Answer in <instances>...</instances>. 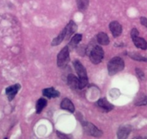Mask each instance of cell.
<instances>
[{"label": "cell", "instance_id": "6da1fadb", "mask_svg": "<svg viewBox=\"0 0 147 139\" xmlns=\"http://www.w3.org/2000/svg\"><path fill=\"white\" fill-rule=\"evenodd\" d=\"M74 67L78 75L79 78V89H83L88 84V77L86 68L82 62L79 60H76L74 62Z\"/></svg>", "mask_w": 147, "mask_h": 139}, {"label": "cell", "instance_id": "7a4b0ae2", "mask_svg": "<svg viewBox=\"0 0 147 139\" xmlns=\"http://www.w3.org/2000/svg\"><path fill=\"white\" fill-rule=\"evenodd\" d=\"M125 67V62L122 58L115 57L112 58L107 63V71L110 76L120 73Z\"/></svg>", "mask_w": 147, "mask_h": 139}, {"label": "cell", "instance_id": "3957f363", "mask_svg": "<svg viewBox=\"0 0 147 139\" xmlns=\"http://www.w3.org/2000/svg\"><path fill=\"white\" fill-rule=\"evenodd\" d=\"M88 53L90 61L94 65L100 64L104 58V50L101 46L97 45L92 46Z\"/></svg>", "mask_w": 147, "mask_h": 139}, {"label": "cell", "instance_id": "277c9868", "mask_svg": "<svg viewBox=\"0 0 147 139\" xmlns=\"http://www.w3.org/2000/svg\"><path fill=\"white\" fill-rule=\"evenodd\" d=\"M69 48L68 46H64L57 55V65L59 67H64L70 61Z\"/></svg>", "mask_w": 147, "mask_h": 139}, {"label": "cell", "instance_id": "5b68a950", "mask_svg": "<svg viewBox=\"0 0 147 139\" xmlns=\"http://www.w3.org/2000/svg\"><path fill=\"white\" fill-rule=\"evenodd\" d=\"M82 125L83 129H84L85 133H87L89 136H94L96 138H100L103 135L102 131L99 130L92 123L87 121H82Z\"/></svg>", "mask_w": 147, "mask_h": 139}, {"label": "cell", "instance_id": "8992f818", "mask_svg": "<svg viewBox=\"0 0 147 139\" xmlns=\"http://www.w3.org/2000/svg\"><path fill=\"white\" fill-rule=\"evenodd\" d=\"M110 31L114 38L119 37L123 32V27L118 21H112L109 25Z\"/></svg>", "mask_w": 147, "mask_h": 139}, {"label": "cell", "instance_id": "52a82bcc", "mask_svg": "<svg viewBox=\"0 0 147 139\" xmlns=\"http://www.w3.org/2000/svg\"><path fill=\"white\" fill-rule=\"evenodd\" d=\"M20 89V84L17 83V84L9 86V87H7L5 89V93H6L7 96L8 98V100H9V102L13 100L14 98L15 97V96H16L17 93H18V91H19V90Z\"/></svg>", "mask_w": 147, "mask_h": 139}, {"label": "cell", "instance_id": "ba28073f", "mask_svg": "<svg viewBox=\"0 0 147 139\" xmlns=\"http://www.w3.org/2000/svg\"><path fill=\"white\" fill-rule=\"evenodd\" d=\"M97 105L106 112H108L114 109V106L111 104L105 98H102L99 99L97 102Z\"/></svg>", "mask_w": 147, "mask_h": 139}, {"label": "cell", "instance_id": "9c48e42d", "mask_svg": "<svg viewBox=\"0 0 147 139\" xmlns=\"http://www.w3.org/2000/svg\"><path fill=\"white\" fill-rule=\"evenodd\" d=\"M65 30H66V40H69L71 35H73L74 33L77 31V25L75 23V22L73 20L69 21V23L66 25L65 27Z\"/></svg>", "mask_w": 147, "mask_h": 139}, {"label": "cell", "instance_id": "30bf717a", "mask_svg": "<svg viewBox=\"0 0 147 139\" xmlns=\"http://www.w3.org/2000/svg\"><path fill=\"white\" fill-rule=\"evenodd\" d=\"M61 108L62 110L70 112L71 113H74L75 111V107L74 105V104L68 98H64L61 101Z\"/></svg>", "mask_w": 147, "mask_h": 139}, {"label": "cell", "instance_id": "8fae6325", "mask_svg": "<svg viewBox=\"0 0 147 139\" xmlns=\"http://www.w3.org/2000/svg\"><path fill=\"white\" fill-rule=\"evenodd\" d=\"M131 132V125H123L119 127L118 130V138L119 139H125L128 138L130 133Z\"/></svg>", "mask_w": 147, "mask_h": 139}, {"label": "cell", "instance_id": "7c38bea8", "mask_svg": "<svg viewBox=\"0 0 147 139\" xmlns=\"http://www.w3.org/2000/svg\"><path fill=\"white\" fill-rule=\"evenodd\" d=\"M134 42V45L138 49H141L142 50H146L147 49V42L143 38L139 37L138 36H134L131 38Z\"/></svg>", "mask_w": 147, "mask_h": 139}, {"label": "cell", "instance_id": "4fadbf2b", "mask_svg": "<svg viewBox=\"0 0 147 139\" xmlns=\"http://www.w3.org/2000/svg\"><path fill=\"white\" fill-rule=\"evenodd\" d=\"M67 84L73 90L79 89V78L73 74H69L67 77Z\"/></svg>", "mask_w": 147, "mask_h": 139}, {"label": "cell", "instance_id": "5bb4252c", "mask_svg": "<svg viewBox=\"0 0 147 139\" xmlns=\"http://www.w3.org/2000/svg\"><path fill=\"white\" fill-rule=\"evenodd\" d=\"M82 34H75V35L71 38L69 44L67 45L69 48V50H73L74 49L77 48L79 44H80V42L82 41Z\"/></svg>", "mask_w": 147, "mask_h": 139}, {"label": "cell", "instance_id": "9a60e30c", "mask_svg": "<svg viewBox=\"0 0 147 139\" xmlns=\"http://www.w3.org/2000/svg\"><path fill=\"white\" fill-rule=\"evenodd\" d=\"M43 95L45 97H47L49 99H52V98L59 97L60 96V92L59 91L56 90L54 88H48L43 90Z\"/></svg>", "mask_w": 147, "mask_h": 139}, {"label": "cell", "instance_id": "2e32d148", "mask_svg": "<svg viewBox=\"0 0 147 139\" xmlns=\"http://www.w3.org/2000/svg\"><path fill=\"white\" fill-rule=\"evenodd\" d=\"M97 41L102 46H107L110 44V39L107 34L104 32H100L97 35Z\"/></svg>", "mask_w": 147, "mask_h": 139}, {"label": "cell", "instance_id": "e0dca14e", "mask_svg": "<svg viewBox=\"0 0 147 139\" xmlns=\"http://www.w3.org/2000/svg\"><path fill=\"white\" fill-rule=\"evenodd\" d=\"M66 30H65V28H63V29L61 31L60 33H59L56 38H54L53 40L52 41L51 46H55L60 44L64 39H66Z\"/></svg>", "mask_w": 147, "mask_h": 139}, {"label": "cell", "instance_id": "ac0fdd59", "mask_svg": "<svg viewBox=\"0 0 147 139\" xmlns=\"http://www.w3.org/2000/svg\"><path fill=\"white\" fill-rule=\"evenodd\" d=\"M47 106V100L43 98H40L38 100L35 105V110H36L37 114H40L43 111V109Z\"/></svg>", "mask_w": 147, "mask_h": 139}, {"label": "cell", "instance_id": "d6986e66", "mask_svg": "<svg viewBox=\"0 0 147 139\" xmlns=\"http://www.w3.org/2000/svg\"><path fill=\"white\" fill-rule=\"evenodd\" d=\"M90 0H77V7L81 12H84L88 8Z\"/></svg>", "mask_w": 147, "mask_h": 139}, {"label": "cell", "instance_id": "ffe728a7", "mask_svg": "<svg viewBox=\"0 0 147 139\" xmlns=\"http://www.w3.org/2000/svg\"><path fill=\"white\" fill-rule=\"evenodd\" d=\"M135 105L136 106H144L147 104V96L144 94H140L137 96V98L136 99Z\"/></svg>", "mask_w": 147, "mask_h": 139}, {"label": "cell", "instance_id": "44dd1931", "mask_svg": "<svg viewBox=\"0 0 147 139\" xmlns=\"http://www.w3.org/2000/svg\"><path fill=\"white\" fill-rule=\"evenodd\" d=\"M128 56L134 60L139 61V62H147V57H145L135 53V52H131L128 54Z\"/></svg>", "mask_w": 147, "mask_h": 139}, {"label": "cell", "instance_id": "7402d4cb", "mask_svg": "<svg viewBox=\"0 0 147 139\" xmlns=\"http://www.w3.org/2000/svg\"><path fill=\"white\" fill-rule=\"evenodd\" d=\"M136 75L138 76V77L141 80L144 79V77H145V76H144V73L141 70V69H139V68H136Z\"/></svg>", "mask_w": 147, "mask_h": 139}, {"label": "cell", "instance_id": "603a6c76", "mask_svg": "<svg viewBox=\"0 0 147 139\" xmlns=\"http://www.w3.org/2000/svg\"><path fill=\"white\" fill-rule=\"evenodd\" d=\"M139 35V32H138V30L136 28H133L131 30V38L134 37V36H137Z\"/></svg>", "mask_w": 147, "mask_h": 139}, {"label": "cell", "instance_id": "cb8c5ba5", "mask_svg": "<svg viewBox=\"0 0 147 139\" xmlns=\"http://www.w3.org/2000/svg\"><path fill=\"white\" fill-rule=\"evenodd\" d=\"M140 20H141V25H143L146 28H147V18H146L145 17H141Z\"/></svg>", "mask_w": 147, "mask_h": 139}, {"label": "cell", "instance_id": "d4e9b609", "mask_svg": "<svg viewBox=\"0 0 147 139\" xmlns=\"http://www.w3.org/2000/svg\"><path fill=\"white\" fill-rule=\"evenodd\" d=\"M57 133V135L58 136H59L60 138H68V136H65V135L63 134H61V133H59V132H56Z\"/></svg>", "mask_w": 147, "mask_h": 139}]
</instances>
